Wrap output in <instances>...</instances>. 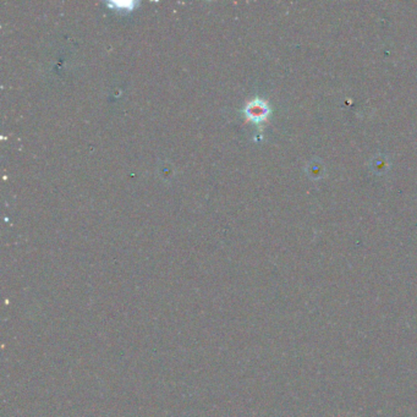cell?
<instances>
[{
    "label": "cell",
    "instance_id": "6da1fadb",
    "mask_svg": "<svg viewBox=\"0 0 417 417\" xmlns=\"http://www.w3.org/2000/svg\"><path fill=\"white\" fill-rule=\"evenodd\" d=\"M245 114L255 123H261L263 120H266L269 114V108L262 99H255L248 104V107L245 109Z\"/></svg>",
    "mask_w": 417,
    "mask_h": 417
}]
</instances>
